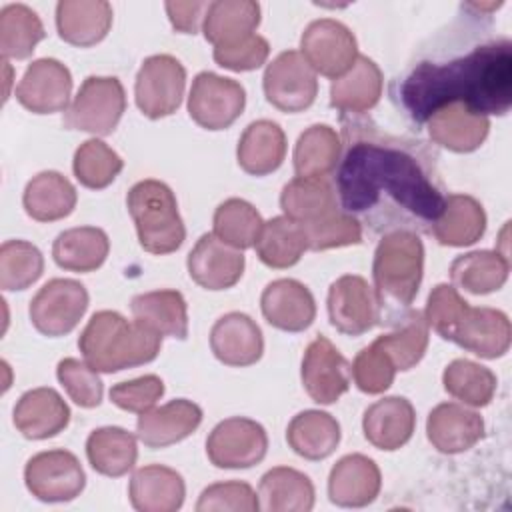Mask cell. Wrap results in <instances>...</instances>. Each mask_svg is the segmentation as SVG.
Masks as SVG:
<instances>
[{
    "mask_svg": "<svg viewBox=\"0 0 512 512\" xmlns=\"http://www.w3.org/2000/svg\"><path fill=\"white\" fill-rule=\"evenodd\" d=\"M382 486L380 468L364 454H346L330 470L328 496L342 508H362L376 500Z\"/></svg>",
    "mask_w": 512,
    "mask_h": 512,
    "instance_id": "7402d4cb",
    "label": "cell"
},
{
    "mask_svg": "<svg viewBox=\"0 0 512 512\" xmlns=\"http://www.w3.org/2000/svg\"><path fill=\"white\" fill-rule=\"evenodd\" d=\"M288 446L306 460H324L340 444L338 420L322 410L296 414L286 428Z\"/></svg>",
    "mask_w": 512,
    "mask_h": 512,
    "instance_id": "8d00e7d4",
    "label": "cell"
},
{
    "mask_svg": "<svg viewBox=\"0 0 512 512\" xmlns=\"http://www.w3.org/2000/svg\"><path fill=\"white\" fill-rule=\"evenodd\" d=\"M304 230L308 236V250H314V252L362 242L360 222L348 212H344L340 206L326 218L310 226H304Z\"/></svg>",
    "mask_w": 512,
    "mask_h": 512,
    "instance_id": "681fc988",
    "label": "cell"
},
{
    "mask_svg": "<svg viewBox=\"0 0 512 512\" xmlns=\"http://www.w3.org/2000/svg\"><path fill=\"white\" fill-rule=\"evenodd\" d=\"M396 376V368L386 356V352L372 342L362 348L352 362V378L358 390L366 394H382L386 392Z\"/></svg>",
    "mask_w": 512,
    "mask_h": 512,
    "instance_id": "f5cc1de1",
    "label": "cell"
},
{
    "mask_svg": "<svg viewBox=\"0 0 512 512\" xmlns=\"http://www.w3.org/2000/svg\"><path fill=\"white\" fill-rule=\"evenodd\" d=\"M286 156V134L272 120L250 122L236 146L238 166L252 176H266L278 170Z\"/></svg>",
    "mask_w": 512,
    "mask_h": 512,
    "instance_id": "4dcf8cb0",
    "label": "cell"
},
{
    "mask_svg": "<svg viewBox=\"0 0 512 512\" xmlns=\"http://www.w3.org/2000/svg\"><path fill=\"white\" fill-rule=\"evenodd\" d=\"M108 252V234L96 226L68 228L52 244L54 262L70 272H94L104 264Z\"/></svg>",
    "mask_w": 512,
    "mask_h": 512,
    "instance_id": "e575fe53",
    "label": "cell"
},
{
    "mask_svg": "<svg viewBox=\"0 0 512 512\" xmlns=\"http://www.w3.org/2000/svg\"><path fill=\"white\" fill-rule=\"evenodd\" d=\"M330 324L346 336H362L382 322L374 288L358 274H344L328 290Z\"/></svg>",
    "mask_w": 512,
    "mask_h": 512,
    "instance_id": "9a60e30c",
    "label": "cell"
},
{
    "mask_svg": "<svg viewBox=\"0 0 512 512\" xmlns=\"http://www.w3.org/2000/svg\"><path fill=\"white\" fill-rule=\"evenodd\" d=\"M24 484L42 502H70L82 494L86 474L72 452L44 450L26 462Z\"/></svg>",
    "mask_w": 512,
    "mask_h": 512,
    "instance_id": "5bb4252c",
    "label": "cell"
},
{
    "mask_svg": "<svg viewBox=\"0 0 512 512\" xmlns=\"http://www.w3.org/2000/svg\"><path fill=\"white\" fill-rule=\"evenodd\" d=\"M112 6L106 0H60L56 28L64 42L88 48L106 38L112 26Z\"/></svg>",
    "mask_w": 512,
    "mask_h": 512,
    "instance_id": "83f0119b",
    "label": "cell"
},
{
    "mask_svg": "<svg viewBox=\"0 0 512 512\" xmlns=\"http://www.w3.org/2000/svg\"><path fill=\"white\" fill-rule=\"evenodd\" d=\"M210 348L226 366H252L264 352L262 330L248 314L228 312L214 322L210 330Z\"/></svg>",
    "mask_w": 512,
    "mask_h": 512,
    "instance_id": "44dd1931",
    "label": "cell"
},
{
    "mask_svg": "<svg viewBox=\"0 0 512 512\" xmlns=\"http://www.w3.org/2000/svg\"><path fill=\"white\" fill-rule=\"evenodd\" d=\"M208 4L210 2H200V0L166 2L164 8L168 12V18H170V24L174 30H178L182 34H196L200 28V22H204Z\"/></svg>",
    "mask_w": 512,
    "mask_h": 512,
    "instance_id": "9f6ffc18",
    "label": "cell"
},
{
    "mask_svg": "<svg viewBox=\"0 0 512 512\" xmlns=\"http://www.w3.org/2000/svg\"><path fill=\"white\" fill-rule=\"evenodd\" d=\"M88 302L84 284L72 278H52L30 300V322L48 338L66 336L86 314Z\"/></svg>",
    "mask_w": 512,
    "mask_h": 512,
    "instance_id": "9c48e42d",
    "label": "cell"
},
{
    "mask_svg": "<svg viewBox=\"0 0 512 512\" xmlns=\"http://www.w3.org/2000/svg\"><path fill=\"white\" fill-rule=\"evenodd\" d=\"M510 272V260L496 250H474L458 256L450 264L452 284L470 294H490L500 290Z\"/></svg>",
    "mask_w": 512,
    "mask_h": 512,
    "instance_id": "60d3db41",
    "label": "cell"
},
{
    "mask_svg": "<svg viewBox=\"0 0 512 512\" xmlns=\"http://www.w3.org/2000/svg\"><path fill=\"white\" fill-rule=\"evenodd\" d=\"M128 496L140 512H176L184 504L186 484L174 468L148 464L132 474Z\"/></svg>",
    "mask_w": 512,
    "mask_h": 512,
    "instance_id": "4316f807",
    "label": "cell"
},
{
    "mask_svg": "<svg viewBox=\"0 0 512 512\" xmlns=\"http://www.w3.org/2000/svg\"><path fill=\"white\" fill-rule=\"evenodd\" d=\"M260 4L254 0H216L208 4L202 32L214 48L240 44L256 34Z\"/></svg>",
    "mask_w": 512,
    "mask_h": 512,
    "instance_id": "f546056e",
    "label": "cell"
},
{
    "mask_svg": "<svg viewBox=\"0 0 512 512\" xmlns=\"http://www.w3.org/2000/svg\"><path fill=\"white\" fill-rule=\"evenodd\" d=\"M258 498L268 512H308L314 508V484L296 468L276 466L262 476Z\"/></svg>",
    "mask_w": 512,
    "mask_h": 512,
    "instance_id": "836d02e7",
    "label": "cell"
},
{
    "mask_svg": "<svg viewBox=\"0 0 512 512\" xmlns=\"http://www.w3.org/2000/svg\"><path fill=\"white\" fill-rule=\"evenodd\" d=\"M72 92V74L56 58L34 60L16 86V100L34 114L66 112Z\"/></svg>",
    "mask_w": 512,
    "mask_h": 512,
    "instance_id": "e0dca14e",
    "label": "cell"
},
{
    "mask_svg": "<svg viewBox=\"0 0 512 512\" xmlns=\"http://www.w3.org/2000/svg\"><path fill=\"white\" fill-rule=\"evenodd\" d=\"M340 122V208L374 234L430 232L446 202L436 152L420 140L382 132L356 116H340Z\"/></svg>",
    "mask_w": 512,
    "mask_h": 512,
    "instance_id": "6da1fadb",
    "label": "cell"
},
{
    "mask_svg": "<svg viewBox=\"0 0 512 512\" xmlns=\"http://www.w3.org/2000/svg\"><path fill=\"white\" fill-rule=\"evenodd\" d=\"M56 376L74 404H78L80 408L100 406L104 386L98 372L90 364L76 358H64L56 366Z\"/></svg>",
    "mask_w": 512,
    "mask_h": 512,
    "instance_id": "f907efd6",
    "label": "cell"
},
{
    "mask_svg": "<svg viewBox=\"0 0 512 512\" xmlns=\"http://www.w3.org/2000/svg\"><path fill=\"white\" fill-rule=\"evenodd\" d=\"M44 272L42 252L26 240H6L0 246V288L26 290Z\"/></svg>",
    "mask_w": 512,
    "mask_h": 512,
    "instance_id": "c3c4849f",
    "label": "cell"
},
{
    "mask_svg": "<svg viewBox=\"0 0 512 512\" xmlns=\"http://www.w3.org/2000/svg\"><path fill=\"white\" fill-rule=\"evenodd\" d=\"M200 422L202 408L192 400L176 398L142 412L136 422V436L144 446L158 450L182 442L196 432Z\"/></svg>",
    "mask_w": 512,
    "mask_h": 512,
    "instance_id": "d6986e66",
    "label": "cell"
},
{
    "mask_svg": "<svg viewBox=\"0 0 512 512\" xmlns=\"http://www.w3.org/2000/svg\"><path fill=\"white\" fill-rule=\"evenodd\" d=\"M280 208L290 220L310 226L338 208L336 192L326 178L296 176L282 188Z\"/></svg>",
    "mask_w": 512,
    "mask_h": 512,
    "instance_id": "f35d334b",
    "label": "cell"
},
{
    "mask_svg": "<svg viewBox=\"0 0 512 512\" xmlns=\"http://www.w3.org/2000/svg\"><path fill=\"white\" fill-rule=\"evenodd\" d=\"M342 154V138L328 124L308 126L294 146V172L302 178H326L336 170Z\"/></svg>",
    "mask_w": 512,
    "mask_h": 512,
    "instance_id": "ab89813d",
    "label": "cell"
},
{
    "mask_svg": "<svg viewBox=\"0 0 512 512\" xmlns=\"http://www.w3.org/2000/svg\"><path fill=\"white\" fill-rule=\"evenodd\" d=\"M186 266L190 278L198 286L206 290H226L242 278L246 260L242 250L224 244L220 238L208 232L202 234L190 250Z\"/></svg>",
    "mask_w": 512,
    "mask_h": 512,
    "instance_id": "ac0fdd59",
    "label": "cell"
},
{
    "mask_svg": "<svg viewBox=\"0 0 512 512\" xmlns=\"http://www.w3.org/2000/svg\"><path fill=\"white\" fill-rule=\"evenodd\" d=\"M140 246L150 254H170L186 238L178 202L168 184L146 178L136 182L126 196Z\"/></svg>",
    "mask_w": 512,
    "mask_h": 512,
    "instance_id": "8992f818",
    "label": "cell"
},
{
    "mask_svg": "<svg viewBox=\"0 0 512 512\" xmlns=\"http://www.w3.org/2000/svg\"><path fill=\"white\" fill-rule=\"evenodd\" d=\"M300 378L316 404H334L350 388L352 366L326 336H316L302 356Z\"/></svg>",
    "mask_w": 512,
    "mask_h": 512,
    "instance_id": "2e32d148",
    "label": "cell"
},
{
    "mask_svg": "<svg viewBox=\"0 0 512 512\" xmlns=\"http://www.w3.org/2000/svg\"><path fill=\"white\" fill-rule=\"evenodd\" d=\"M424 274V244L418 234L394 230L382 236L372 262L374 294L382 322L396 320L414 302Z\"/></svg>",
    "mask_w": 512,
    "mask_h": 512,
    "instance_id": "5b68a950",
    "label": "cell"
},
{
    "mask_svg": "<svg viewBox=\"0 0 512 512\" xmlns=\"http://www.w3.org/2000/svg\"><path fill=\"white\" fill-rule=\"evenodd\" d=\"M164 394V382L156 374H144L134 380L118 382L110 388V400L114 406L126 412L142 414L156 406Z\"/></svg>",
    "mask_w": 512,
    "mask_h": 512,
    "instance_id": "db71d44e",
    "label": "cell"
},
{
    "mask_svg": "<svg viewBox=\"0 0 512 512\" xmlns=\"http://www.w3.org/2000/svg\"><path fill=\"white\" fill-rule=\"evenodd\" d=\"M426 126L434 144L458 154L478 150L490 132L488 116L476 114L458 102L434 112Z\"/></svg>",
    "mask_w": 512,
    "mask_h": 512,
    "instance_id": "484cf974",
    "label": "cell"
},
{
    "mask_svg": "<svg viewBox=\"0 0 512 512\" xmlns=\"http://www.w3.org/2000/svg\"><path fill=\"white\" fill-rule=\"evenodd\" d=\"M12 420L24 438L46 440L68 426L70 408L54 388H32L18 398Z\"/></svg>",
    "mask_w": 512,
    "mask_h": 512,
    "instance_id": "cb8c5ba5",
    "label": "cell"
},
{
    "mask_svg": "<svg viewBox=\"0 0 512 512\" xmlns=\"http://www.w3.org/2000/svg\"><path fill=\"white\" fill-rule=\"evenodd\" d=\"M392 332L378 336L374 342L386 352L396 372L414 368L426 354L428 348V324L424 314L408 308L402 316L390 322Z\"/></svg>",
    "mask_w": 512,
    "mask_h": 512,
    "instance_id": "7bdbcfd3",
    "label": "cell"
},
{
    "mask_svg": "<svg viewBox=\"0 0 512 512\" xmlns=\"http://www.w3.org/2000/svg\"><path fill=\"white\" fill-rule=\"evenodd\" d=\"M184 88L186 68L178 58L170 54L148 56L136 74V106L150 120L170 116L180 108Z\"/></svg>",
    "mask_w": 512,
    "mask_h": 512,
    "instance_id": "ba28073f",
    "label": "cell"
},
{
    "mask_svg": "<svg viewBox=\"0 0 512 512\" xmlns=\"http://www.w3.org/2000/svg\"><path fill=\"white\" fill-rule=\"evenodd\" d=\"M198 512H258L260 498L248 482L230 480L216 482L202 490L198 502Z\"/></svg>",
    "mask_w": 512,
    "mask_h": 512,
    "instance_id": "816d5d0a",
    "label": "cell"
},
{
    "mask_svg": "<svg viewBox=\"0 0 512 512\" xmlns=\"http://www.w3.org/2000/svg\"><path fill=\"white\" fill-rule=\"evenodd\" d=\"M442 384L444 390L464 406L482 408L494 398L498 382L490 368L466 358H456L444 368Z\"/></svg>",
    "mask_w": 512,
    "mask_h": 512,
    "instance_id": "f6af8a7d",
    "label": "cell"
},
{
    "mask_svg": "<svg viewBox=\"0 0 512 512\" xmlns=\"http://www.w3.org/2000/svg\"><path fill=\"white\" fill-rule=\"evenodd\" d=\"M260 308L266 322L282 332H302L316 318V302L310 288L294 278L270 282L260 296Z\"/></svg>",
    "mask_w": 512,
    "mask_h": 512,
    "instance_id": "ffe728a7",
    "label": "cell"
},
{
    "mask_svg": "<svg viewBox=\"0 0 512 512\" xmlns=\"http://www.w3.org/2000/svg\"><path fill=\"white\" fill-rule=\"evenodd\" d=\"M126 110L124 86L114 76H88L64 112V126L96 136L116 130Z\"/></svg>",
    "mask_w": 512,
    "mask_h": 512,
    "instance_id": "52a82bcc",
    "label": "cell"
},
{
    "mask_svg": "<svg viewBox=\"0 0 512 512\" xmlns=\"http://www.w3.org/2000/svg\"><path fill=\"white\" fill-rule=\"evenodd\" d=\"M122 168L124 160L120 158V154L98 138L82 142L76 148L72 160L76 180L90 190H102L110 186L122 172Z\"/></svg>",
    "mask_w": 512,
    "mask_h": 512,
    "instance_id": "7dc6e473",
    "label": "cell"
},
{
    "mask_svg": "<svg viewBox=\"0 0 512 512\" xmlns=\"http://www.w3.org/2000/svg\"><path fill=\"white\" fill-rule=\"evenodd\" d=\"M132 316L162 336L186 340L188 306L178 290H152L136 294L130 302Z\"/></svg>",
    "mask_w": 512,
    "mask_h": 512,
    "instance_id": "74e56055",
    "label": "cell"
},
{
    "mask_svg": "<svg viewBox=\"0 0 512 512\" xmlns=\"http://www.w3.org/2000/svg\"><path fill=\"white\" fill-rule=\"evenodd\" d=\"M384 78L378 64L358 54L354 66L332 80L330 86V104L340 110V116H360L372 110L382 96Z\"/></svg>",
    "mask_w": 512,
    "mask_h": 512,
    "instance_id": "f1b7e54d",
    "label": "cell"
},
{
    "mask_svg": "<svg viewBox=\"0 0 512 512\" xmlns=\"http://www.w3.org/2000/svg\"><path fill=\"white\" fill-rule=\"evenodd\" d=\"M416 412L404 396H386L366 408L362 416L364 438L378 450H398L414 434Z\"/></svg>",
    "mask_w": 512,
    "mask_h": 512,
    "instance_id": "d4e9b609",
    "label": "cell"
},
{
    "mask_svg": "<svg viewBox=\"0 0 512 512\" xmlns=\"http://www.w3.org/2000/svg\"><path fill=\"white\" fill-rule=\"evenodd\" d=\"M396 96L418 126L454 102L504 116L512 106V42L496 38L446 62L424 60L402 78Z\"/></svg>",
    "mask_w": 512,
    "mask_h": 512,
    "instance_id": "7a4b0ae2",
    "label": "cell"
},
{
    "mask_svg": "<svg viewBox=\"0 0 512 512\" xmlns=\"http://www.w3.org/2000/svg\"><path fill=\"white\" fill-rule=\"evenodd\" d=\"M300 54L316 74L336 80L354 66L358 42L346 24L334 18H320L304 28Z\"/></svg>",
    "mask_w": 512,
    "mask_h": 512,
    "instance_id": "30bf717a",
    "label": "cell"
},
{
    "mask_svg": "<svg viewBox=\"0 0 512 512\" xmlns=\"http://www.w3.org/2000/svg\"><path fill=\"white\" fill-rule=\"evenodd\" d=\"M424 320L444 340L460 348L494 360L508 352L512 326L502 310L470 306L452 284H436L428 294Z\"/></svg>",
    "mask_w": 512,
    "mask_h": 512,
    "instance_id": "3957f363",
    "label": "cell"
},
{
    "mask_svg": "<svg viewBox=\"0 0 512 512\" xmlns=\"http://www.w3.org/2000/svg\"><path fill=\"white\" fill-rule=\"evenodd\" d=\"M76 200L74 184L56 170L36 174L22 194L26 214L38 222H54L70 216L76 208Z\"/></svg>",
    "mask_w": 512,
    "mask_h": 512,
    "instance_id": "d6a6232c",
    "label": "cell"
},
{
    "mask_svg": "<svg viewBox=\"0 0 512 512\" xmlns=\"http://www.w3.org/2000/svg\"><path fill=\"white\" fill-rule=\"evenodd\" d=\"M214 60L218 66L232 70V72H248L260 68L270 56V44L264 36L254 34L248 40L228 46V48H214Z\"/></svg>",
    "mask_w": 512,
    "mask_h": 512,
    "instance_id": "11a10c76",
    "label": "cell"
},
{
    "mask_svg": "<svg viewBox=\"0 0 512 512\" xmlns=\"http://www.w3.org/2000/svg\"><path fill=\"white\" fill-rule=\"evenodd\" d=\"M486 232V212L482 204L468 194H446L444 210L432 224L430 234L442 246H470Z\"/></svg>",
    "mask_w": 512,
    "mask_h": 512,
    "instance_id": "1f68e13d",
    "label": "cell"
},
{
    "mask_svg": "<svg viewBox=\"0 0 512 512\" xmlns=\"http://www.w3.org/2000/svg\"><path fill=\"white\" fill-rule=\"evenodd\" d=\"M254 248L262 264L282 270L294 266L302 258L308 250V236L302 224L288 216H276L264 222Z\"/></svg>",
    "mask_w": 512,
    "mask_h": 512,
    "instance_id": "b9f144b4",
    "label": "cell"
},
{
    "mask_svg": "<svg viewBox=\"0 0 512 512\" xmlns=\"http://www.w3.org/2000/svg\"><path fill=\"white\" fill-rule=\"evenodd\" d=\"M246 106V90L232 78L214 72H200L192 80L188 94L190 118L206 130H226Z\"/></svg>",
    "mask_w": 512,
    "mask_h": 512,
    "instance_id": "4fadbf2b",
    "label": "cell"
},
{
    "mask_svg": "<svg viewBox=\"0 0 512 512\" xmlns=\"http://www.w3.org/2000/svg\"><path fill=\"white\" fill-rule=\"evenodd\" d=\"M212 224V234L216 238L236 250H246L256 244L264 220L250 202L242 198H228L214 210Z\"/></svg>",
    "mask_w": 512,
    "mask_h": 512,
    "instance_id": "bcb514c9",
    "label": "cell"
},
{
    "mask_svg": "<svg viewBox=\"0 0 512 512\" xmlns=\"http://www.w3.org/2000/svg\"><path fill=\"white\" fill-rule=\"evenodd\" d=\"M266 452L268 434L264 426L244 416L218 422L206 440V456L216 468H252L264 460Z\"/></svg>",
    "mask_w": 512,
    "mask_h": 512,
    "instance_id": "8fae6325",
    "label": "cell"
},
{
    "mask_svg": "<svg viewBox=\"0 0 512 512\" xmlns=\"http://www.w3.org/2000/svg\"><path fill=\"white\" fill-rule=\"evenodd\" d=\"M162 334L140 320H128L120 312L100 310L92 314L78 338L86 364L96 372H120L152 362L162 348Z\"/></svg>",
    "mask_w": 512,
    "mask_h": 512,
    "instance_id": "277c9868",
    "label": "cell"
},
{
    "mask_svg": "<svg viewBox=\"0 0 512 512\" xmlns=\"http://www.w3.org/2000/svg\"><path fill=\"white\" fill-rule=\"evenodd\" d=\"M426 436L438 452L460 454L484 438V420L464 404L442 402L428 414Z\"/></svg>",
    "mask_w": 512,
    "mask_h": 512,
    "instance_id": "603a6c76",
    "label": "cell"
},
{
    "mask_svg": "<svg viewBox=\"0 0 512 512\" xmlns=\"http://www.w3.org/2000/svg\"><path fill=\"white\" fill-rule=\"evenodd\" d=\"M90 466L108 478L128 474L138 460L136 436L120 426H102L90 432L86 440Z\"/></svg>",
    "mask_w": 512,
    "mask_h": 512,
    "instance_id": "d590c367",
    "label": "cell"
},
{
    "mask_svg": "<svg viewBox=\"0 0 512 512\" xmlns=\"http://www.w3.org/2000/svg\"><path fill=\"white\" fill-rule=\"evenodd\" d=\"M262 88L274 108L296 114L314 104L318 80L316 72L298 50H284L266 66Z\"/></svg>",
    "mask_w": 512,
    "mask_h": 512,
    "instance_id": "7c38bea8",
    "label": "cell"
},
{
    "mask_svg": "<svg viewBox=\"0 0 512 512\" xmlns=\"http://www.w3.org/2000/svg\"><path fill=\"white\" fill-rule=\"evenodd\" d=\"M40 16L26 4H8L0 12V52L2 60H26L36 44L44 40Z\"/></svg>",
    "mask_w": 512,
    "mask_h": 512,
    "instance_id": "ee69618b",
    "label": "cell"
}]
</instances>
